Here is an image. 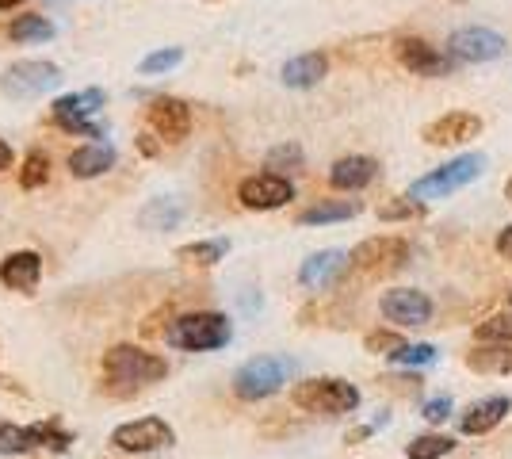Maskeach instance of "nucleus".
<instances>
[{
	"label": "nucleus",
	"mask_w": 512,
	"mask_h": 459,
	"mask_svg": "<svg viewBox=\"0 0 512 459\" xmlns=\"http://www.w3.org/2000/svg\"><path fill=\"white\" fill-rule=\"evenodd\" d=\"M146 123L161 142H184L192 131V108L176 96H157L146 108Z\"/></svg>",
	"instance_id": "nucleus-12"
},
{
	"label": "nucleus",
	"mask_w": 512,
	"mask_h": 459,
	"mask_svg": "<svg viewBox=\"0 0 512 459\" xmlns=\"http://www.w3.org/2000/svg\"><path fill=\"white\" fill-rule=\"evenodd\" d=\"M509 410H512V398H505V394L482 398V402H474L467 414L459 417V429H463L467 437H482V433L497 429V425L505 421V414H509Z\"/></svg>",
	"instance_id": "nucleus-19"
},
{
	"label": "nucleus",
	"mask_w": 512,
	"mask_h": 459,
	"mask_svg": "<svg viewBox=\"0 0 512 459\" xmlns=\"http://www.w3.org/2000/svg\"><path fill=\"white\" fill-rule=\"evenodd\" d=\"M54 35H58V27L46 20V16H39V12L20 16V20H12V27H8V39L12 43H46Z\"/></svg>",
	"instance_id": "nucleus-25"
},
{
	"label": "nucleus",
	"mask_w": 512,
	"mask_h": 459,
	"mask_svg": "<svg viewBox=\"0 0 512 459\" xmlns=\"http://www.w3.org/2000/svg\"><path fill=\"white\" fill-rule=\"evenodd\" d=\"M486 169V157L482 153H463V157H455L448 165H440V169H432V173L417 176L413 184H409V199H444L451 192H459V188H467L470 180H478Z\"/></svg>",
	"instance_id": "nucleus-3"
},
{
	"label": "nucleus",
	"mask_w": 512,
	"mask_h": 459,
	"mask_svg": "<svg viewBox=\"0 0 512 459\" xmlns=\"http://www.w3.org/2000/svg\"><path fill=\"white\" fill-rule=\"evenodd\" d=\"M46 180H50V157L43 150H31L20 165V188L35 192V188H43Z\"/></svg>",
	"instance_id": "nucleus-28"
},
{
	"label": "nucleus",
	"mask_w": 512,
	"mask_h": 459,
	"mask_svg": "<svg viewBox=\"0 0 512 459\" xmlns=\"http://www.w3.org/2000/svg\"><path fill=\"white\" fill-rule=\"evenodd\" d=\"M379 310H383L386 322H394V326H428L432 299H428L425 291H417V287H394V291L383 295Z\"/></svg>",
	"instance_id": "nucleus-14"
},
{
	"label": "nucleus",
	"mask_w": 512,
	"mask_h": 459,
	"mask_svg": "<svg viewBox=\"0 0 512 459\" xmlns=\"http://www.w3.org/2000/svg\"><path fill=\"white\" fill-rule=\"evenodd\" d=\"M268 169L276 176L291 173V169H302V150L295 146V142H287V146H276V150L268 153V161H264Z\"/></svg>",
	"instance_id": "nucleus-34"
},
{
	"label": "nucleus",
	"mask_w": 512,
	"mask_h": 459,
	"mask_svg": "<svg viewBox=\"0 0 512 459\" xmlns=\"http://www.w3.org/2000/svg\"><path fill=\"white\" fill-rule=\"evenodd\" d=\"M406 261H409V241L394 238V234L367 238L348 253V264L356 272H363V276H390V272L406 268Z\"/></svg>",
	"instance_id": "nucleus-7"
},
{
	"label": "nucleus",
	"mask_w": 512,
	"mask_h": 459,
	"mask_svg": "<svg viewBox=\"0 0 512 459\" xmlns=\"http://www.w3.org/2000/svg\"><path fill=\"white\" fill-rule=\"evenodd\" d=\"M295 406L306 414H325V417H341L352 414L360 406V391L344 379H306L295 387Z\"/></svg>",
	"instance_id": "nucleus-4"
},
{
	"label": "nucleus",
	"mask_w": 512,
	"mask_h": 459,
	"mask_svg": "<svg viewBox=\"0 0 512 459\" xmlns=\"http://www.w3.org/2000/svg\"><path fill=\"white\" fill-rule=\"evenodd\" d=\"M39 429V448H54V452H65L69 444H73V437L65 433L58 421H46V425H35Z\"/></svg>",
	"instance_id": "nucleus-35"
},
{
	"label": "nucleus",
	"mask_w": 512,
	"mask_h": 459,
	"mask_svg": "<svg viewBox=\"0 0 512 459\" xmlns=\"http://www.w3.org/2000/svg\"><path fill=\"white\" fill-rule=\"evenodd\" d=\"M237 199H241V207H249V211H279V207H287V203L295 199V184H291L287 176L256 173L241 180Z\"/></svg>",
	"instance_id": "nucleus-10"
},
{
	"label": "nucleus",
	"mask_w": 512,
	"mask_h": 459,
	"mask_svg": "<svg viewBox=\"0 0 512 459\" xmlns=\"http://www.w3.org/2000/svg\"><path fill=\"white\" fill-rule=\"evenodd\" d=\"M43 280V257L31 253V249H20V253H8L0 261V284L12 287V291H35Z\"/></svg>",
	"instance_id": "nucleus-16"
},
{
	"label": "nucleus",
	"mask_w": 512,
	"mask_h": 459,
	"mask_svg": "<svg viewBox=\"0 0 512 459\" xmlns=\"http://www.w3.org/2000/svg\"><path fill=\"white\" fill-rule=\"evenodd\" d=\"M234 341V326L226 314L218 310H195V314H180L169 329H165V345L184 352H211Z\"/></svg>",
	"instance_id": "nucleus-2"
},
{
	"label": "nucleus",
	"mask_w": 512,
	"mask_h": 459,
	"mask_svg": "<svg viewBox=\"0 0 512 459\" xmlns=\"http://www.w3.org/2000/svg\"><path fill=\"white\" fill-rule=\"evenodd\" d=\"M497 253H501V257H509V261H512V222L505 226V230H501V234H497Z\"/></svg>",
	"instance_id": "nucleus-38"
},
{
	"label": "nucleus",
	"mask_w": 512,
	"mask_h": 459,
	"mask_svg": "<svg viewBox=\"0 0 512 459\" xmlns=\"http://www.w3.org/2000/svg\"><path fill=\"white\" fill-rule=\"evenodd\" d=\"M363 349L367 352H375V356H398V352L406 349V337L402 333H390V329H375V333H367L363 337Z\"/></svg>",
	"instance_id": "nucleus-31"
},
{
	"label": "nucleus",
	"mask_w": 512,
	"mask_h": 459,
	"mask_svg": "<svg viewBox=\"0 0 512 459\" xmlns=\"http://www.w3.org/2000/svg\"><path fill=\"white\" fill-rule=\"evenodd\" d=\"M448 414H451V398H448V394H440V398H428L425 410H421V417H425V421H432V425L448 421Z\"/></svg>",
	"instance_id": "nucleus-37"
},
{
	"label": "nucleus",
	"mask_w": 512,
	"mask_h": 459,
	"mask_svg": "<svg viewBox=\"0 0 512 459\" xmlns=\"http://www.w3.org/2000/svg\"><path fill=\"white\" fill-rule=\"evenodd\" d=\"M509 303H512V295H509Z\"/></svg>",
	"instance_id": "nucleus-43"
},
{
	"label": "nucleus",
	"mask_w": 512,
	"mask_h": 459,
	"mask_svg": "<svg viewBox=\"0 0 512 459\" xmlns=\"http://www.w3.org/2000/svg\"><path fill=\"white\" fill-rule=\"evenodd\" d=\"M467 368L478 375H509L512 372L509 345H486V349L467 352Z\"/></svg>",
	"instance_id": "nucleus-24"
},
{
	"label": "nucleus",
	"mask_w": 512,
	"mask_h": 459,
	"mask_svg": "<svg viewBox=\"0 0 512 459\" xmlns=\"http://www.w3.org/2000/svg\"><path fill=\"white\" fill-rule=\"evenodd\" d=\"M226 253H230V241H222V238L192 241V245H180V249H176V257L184 264H195V268H211V264H218Z\"/></svg>",
	"instance_id": "nucleus-26"
},
{
	"label": "nucleus",
	"mask_w": 512,
	"mask_h": 459,
	"mask_svg": "<svg viewBox=\"0 0 512 459\" xmlns=\"http://www.w3.org/2000/svg\"><path fill=\"white\" fill-rule=\"evenodd\" d=\"M474 337L486 341V345H512V314H493V318H486L482 326L474 329Z\"/></svg>",
	"instance_id": "nucleus-30"
},
{
	"label": "nucleus",
	"mask_w": 512,
	"mask_h": 459,
	"mask_svg": "<svg viewBox=\"0 0 512 459\" xmlns=\"http://www.w3.org/2000/svg\"><path fill=\"white\" fill-rule=\"evenodd\" d=\"M16 4H23V0H0V12H8V8H16Z\"/></svg>",
	"instance_id": "nucleus-40"
},
{
	"label": "nucleus",
	"mask_w": 512,
	"mask_h": 459,
	"mask_svg": "<svg viewBox=\"0 0 512 459\" xmlns=\"http://www.w3.org/2000/svg\"><path fill=\"white\" fill-rule=\"evenodd\" d=\"M115 165V146L107 142H88L69 153V173L77 180H92V176H104Z\"/></svg>",
	"instance_id": "nucleus-21"
},
{
	"label": "nucleus",
	"mask_w": 512,
	"mask_h": 459,
	"mask_svg": "<svg viewBox=\"0 0 512 459\" xmlns=\"http://www.w3.org/2000/svg\"><path fill=\"white\" fill-rule=\"evenodd\" d=\"M344 268H348V253H341V249H321V253L302 261L299 284L310 287V291H321V287L337 284V276H341Z\"/></svg>",
	"instance_id": "nucleus-17"
},
{
	"label": "nucleus",
	"mask_w": 512,
	"mask_h": 459,
	"mask_svg": "<svg viewBox=\"0 0 512 459\" xmlns=\"http://www.w3.org/2000/svg\"><path fill=\"white\" fill-rule=\"evenodd\" d=\"M505 46L509 43L493 27H459L448 39V54L455 62H497Z\"/></svg>",
	"instance_id": "nucleus-11"
},
{
	"label": "nucleus",
	"mask_w": 512,
	"mask_h": 459,
	"mask_svg": "<svg viewBox=\"0 0 512 459\" xmlns=\"http://www.w3.org/2000/svg\"><path fill=\"white\" fill-rule=\"evenodd\" d=\"M425 207L417 203V199L409 196H398V199H386L383 207H379V219L383 222H406V219H417Z\"/></svg>",
	"instance_id": "nucleus-32"
},
{
	"label": "nucleus",
	"mask_w": 512,
	"mask_h": 459,
	"mask_svg": "<svg viewBox=\"0 0 512 459\" xmlns=\"http://www.w3.org/2000/svg\"><path fill=\"white\" fill-rule=\"evenodd\" d=\"M184 219V207L176 199H150L142 211H138V226L142 230H172Z\"/></svg>",
	"instance_id": "nucleus-23"
},
{
	"label": "nucleus",
	"mask_w": 512,
	"mask_h": 459,
	"mask_svg": "<svg viewBox=\"0 0 512 459\" xmlns=\"http://www.w3.org/2000/svg\"><path fill=\"white\" fill-rule=\"evenodd\" d=\"M165 375H169V364L157 352H146L138 345H115L111 352H104V379L115 391H138V387L161 383Z\"/></svg>",
	"instance_id": "nucleus-1"
},
{
	"label": "nucleus",
	"mask_w": 512,
	"mask_h": 459,
	"mask_svg": "<svg viewBox=\"0 0 512 459\" xmlns=\"http://www.w3.org/2000/svg\"><path fill=\"white\" fill-rule=\"evenodd\" d=\"M394 54H398V62L409 69V73H417V77H448L451 69H455V58L444 54V50H436V46H428L425 39H398L394 43Z\"/></svg>",
	"instance_id": "nucleus-13"
},
{
	"label": "nucleus",
	"mask_w": 512,
	"mask_h": 459,
	"mask_svg": "<svg viewBox=\"0 0 512 459\" xmlns=\"http://www.w3.org/2000/svg\"><path fill=\"white\" fill-rule=\"evenodd\" d=\"M291 375V360H279V356H253L245 360L234 372V391L245 402H260V398H272V394L287 383Z\"/></svg>",
	"instance_id": "nucleus-5"
},
{
	"label": "nucleus",
	"mask_w": 512,
	"mask_h": 459,
	"mask_svg": "<svg viewBox=\"0 0 512 459\" xmlns=\"http://www.w3.org/2000/svg\"><path fill=\"white\" fill-rule=\"evenodd\" d=\"M375 176H379V161H375V157H363V153H352V157L333 161L329 184H333L337 192H360V188H367Z\"/></svg>",
	"instance_id": "nucleus-18"
},
{
	"label": "nucleus",
	"mask_w": 512,
	"mask_h": 459,
	"mask_svg": "<svg viewBox=\"0 0 512 459\" xmlns=\"http://www.w3.org/2000/svg\"><path fill=\"white\" fill-rule=\"evenodd\" d=\"M39 448V429L35 425H0V456H23Z\"/></svg>",
	"instance_id": "nucleus-27"
},
{
	"label": "nucleus",
	"mask_w": 512,
	"mask_h": 459,
	"mask_svg": "<svg viewBox=\"0 0 512 459\" xmlns=\"http://www.w3.org/2000/svg\"><path fill=\"white\" fill-rule=\"evenodd\" d=\"M58 85H62V69L54 62H39V58L12 62L0 77V92L12 96V100H35V96H43Z\"/></svg>",
	"instance_id": "nucleus-6"
},
{
	"label": "nucleus",
	"mask_w": 512,
	"mask_h": 459,
	"mask_svg": "<svg viewBox=\"0 0 512 459\" xmlns=\"http://www.w3.org/2000/svg\"><path fill=\"white\" fill-rule=\"evenodd\" d=\"M104 108V92L100 88H81L54 100V123L69 134H85V138H104L100 127L92 123V115Z\"/></svg>",
	"instance_id": "nucleus-8"
},
{
	"label": "nucleus",
	"mask_w": 512,
	"mask_h": 459,
	"mask_svg": "<svg viewBox=\"0 0 512 459\" xmlns=\"http://www.w3.org/2000/svg\"><path fill=\"white\" fill-rule=\"evenodd\" d=\"M455 4H467V0H455Z\"/></svg>",
	"instance_id": "nucleus-42"
},
{
	"label": "nucleus",
	"mask_w": 512,
	"mask_h": 459,
	"mask_svg": "<svg viewBox=\"0 0 512 459\" xmlns=\"http://www.w3.org/2000/svg\"><path fill=\"white\" fill-rule=\"evenodd\" d=\"M111 444H115L119 452L142 456V452H157V448L176 444V433H172V425L165 417H138V421L119 425V429L111 433Z\"/></svg>",
	"instance_id": "nucleus-9"
},
{
	"label": "nucleus",
	"mask_w": 512,
	"mask_h": 459,
	"mask_svg": "<svg viewBox=\"0 0 512 459\" xmlns=\"http://www.w3.org/2000/svg\"><path fill=\"white\" fill-rule=\"evenodd\" d=\"M505 199L512 203V176H509V184H505Z\"/></svg>",
	"instance_id": "nucleus-41"
},
{
	"label": "nucleus",
	"mask_w": 512,
	"mask_h": 459,
	"mask_svg": "<svg viewBox=\"0 0 512 459\" xmlns=\"http://www.w3.org/2000/svg\"><path fill=\"white\" fill-rule=\"evenodd\" d=\"M184 62V50L180 46H165V50H153V54H146L142 58V73H169V69H176Z\"/></svg>",
	"instance_id": "nucleus-33"
},
{
	"label": "nucleus",
	"mask_w": 512,
	"mask_h": 459,
	"mask_svg": "<svg viewBox=\"0 0 512 459\" xmlns=\"http://www.w3.org/2000/svg\"><path fill=\"white\" fill-rule=\"evenodd\" d=\"M12 161H16V153H12V146L0 138V173H8V169H12Z\"/></svg>",
	"instance_id": "nucleus-39"
},
{
	"label": "nucleus",
	"mask_w": 512,
	"mask_h": 459,
	"mask_svg": "<svg viewBox=\"0 0 512 459\" xmlns=\"http://www.w3.org/2000/svg\"><path fill=\"white\" fill-rule=\"evenodd\" d=\"M325 73H329V58L321 50H306V54H295L279 77H283L287 88H314Z\"/></svg>",
	"instance_id": "nucleus-20"
},
{
	"label": "nucleus",
	"mask_w": 512,
	"mask_h": 459,
	"mask_svg": "<svg viewBox=\"0 0 512 459\" xmlns=\"http://www.w3.org/2000/svg\"><path fill=\"white\" fill-rule=\"evenodd\" d=\"M451 448H455V440H451V437H440V433H425V437L409 440L406 459H444Z\"/></svg>",
	"instance_id": "nucleus-29"
},
{
	"label": "nucleus",
	"mask_w": 512,
	"mask_h": 459,
	"mask_svg": "<svg viewBox=\"0 0 512 459\" xmlns=\"http://www.w3.org/2000/svg\"><path fill=\"white\" fill-rule=\"evenodd\" d=\"M394 360L398 364H413V368H428V364H436V349L432 345H406Z\"/></svg>",
	"instance_id": "nucleus-36"
},
{
	"label": "nucleus",
	"mask_w": 512,
	"mask_h": 459,
	"mask_svg": "<svg viewBox=\"0 0 512 459\" xmlns=\"http://www.w3.org/2000/svg\"><path fill=\"white\" fill-rule=\"evenodd\" d=\"M363 211L360 199H321L314 207L299 211V226H329V222H348Z\"/></svg>",
	"instance_id": "nucleus-22"
},
{
	"label": "nucleus",
	"mask_w": 512,
	"mask_h": 459,
	"mask_svg": "<svg viewBox=\"0 0 512 459\" xmlns=\"http://www.w3.org/2000/svg\"><path fill=\"white\" fill-rule=\"evenodd\" d=\"M482 134V119L478 115H470V111H448V115H440V119H432L421 138H425L428 146H463L470 138H478Z\"/></svg>",
	"instance_id": "nucleus-15"
}]
</instances>
